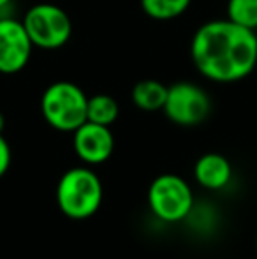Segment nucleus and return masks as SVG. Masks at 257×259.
Masks as SVG:
<instances>
[{
	"label": "nucleus",
	"instance_id": "nucleus-1",
	"mask_svg": "<svg viewBox=\"0 0 257 259\" xmlns=\"http://www.w3.org/2000/svg\"><path fill=\"white\" fill-rule=\"evenodd\" d=\"M190 58L210 81H240L250 76L257 65V34L227 18L208 21L195 30Z\"/></svg>",
	"mask_w": 257,
	"mask_h": 259
},
{
	"label": "nucleus",
	"instance_id": "nucleus-2",
	"mask_svg": "<svg viewBox=\"0 0 257 259\" xmlns=\"http://www.w3.org/2000/svg\"><path fill=\"white\" fill-rule=\"evenodd\" d=\"M104 196L102 182L95 171L86 166L71 167L57 185V203L65 217L83 221L100 208Z\"/></svg>",
	"mask_w": 257,
	"mask_h": 259
},
{
	"label": "nucleus",
	"instance_id": "nucleus-3",
	"mask_svg": "<svg viewBox=\"0 0 257 259\" xmlns=\"http://www.w3.org/2000/svg\"><path fill=\"white\" fill-rule=\"evenodd\" d=\"M88 97L72 81H55L41 97V113L49 127L60 133H74L86 122Z\"/></svg>",
	"mask_w": 257,
	"mask_h": 259
},
{
	"label": "nucleus",
	"instance_id": "nucleus-4",
	"mask_svg": "<svg viewBox=\"0 0 257 259\" xmlns=\"http://www.w3.org/2000/svg\"><path fill=\"white\" fill-rule=\"evenodd\" d=\"M148 206L159 221L176 224L192 213L194 192L189 182L180 175H159L148 187Z\"/></svg>",
	"mask_w": 257,
	"mask_h": 259
},
{
	"label": "nucleus",
	"instance_id": "nucleus-5",
	"mask_svg": "<svg viewBox=\"0 0 257 259\" xmlns=\"http://www.w3.org/2000/svg\"><path fill=\"white\" fill-rule=\"evenodd\" d=\"M23 25L34 48L59 50L69 42L72 35V20L60 6L41 2L25 13Z\"/></svg>",
	"mask_w": 257,
	"mask_h": 259
},
{
	"label": "nucleus",
	"instance_id": "nucleus-6",
	"mask_svg": "<svg viewBox=\"0 0 257 259\" xmlns=\"http://www.w3.org/2000/svg\"><path fill=\"white\" fill-rule=\"evenodd\" d=\"M162 111L176 125L192 127L208 118L212 111V101L199 85L190 81H178L168 87Z\"/></svg>",
	"mask_w": 257,
	"mask_h": 259
},
{
	"label": "nucleus",
	"instance_id": "nucleus-7",
	"mask_svg": "<svg viewBox=\"0 0 257 259\" xmlns=\"http://www.w3.org/2000/svg\"><path fill=\"white\" fill-rule=\"evenodd\" d=\"M34 45L21 20L13 16L0 18V72L16 74L30 62Z\"/></svg>",
	"mask_w": 257,
	"mask_h": 259
},
{
	"label": "nucleus",
	"instance_id": "nucleus-8",
	"mask_svg": "<svg viewBox=\"0 0 257 259\" xmlns=\"http://www.w3.org/2000/svg\"><path fill=\"white\" fill-rule=\"evenodd\" d=\"M72 147L85 164H102L113 155L115 136L110 127L86 120L72 133Z\"/></svg>",
	"mask_w": 257,
	"mask_h": 259
},
{
	"label": "nucleus",
	"instance_id": "nucleus-9",
	"mask_svg": "<svg viewBox=\"0 0 257 259\" xmlns=\"http://www.w3.org/2000/svg\"><path fill=\"white\" fill-rule=\"evenodd\" d=\"M194 178L201 187L208 191H220L229 185L233 178V166L222 154L208 152L195 160Z\"/></svg>",
	"mask_w": 257,
	"mask_h": 259
},
{
	"label": "nucleus",
	"instance_id": "nucleus-10",
	"mask_svg": "<svg viewBox=\"0 0 257 259\" xmlns=\"http://www.w3.org/2000/svg\"><path fill=\"white\" fill-rule=\"evenodd\" d=\"M168 87L157 79H143L137 81L132 89V103L141 111H159L164 108Z\"/></svg>",
	"mask_w": 257,
	"mask_h": 259
},
{
	"label": "nucleus",
	"instance_id": "nucleus-11",
	"mask_svg": "<svg viewBox=\"0 0 257 259\" xmlns=\"http://www.w3.org/2000/svg\"><path fill=\"white\" fill-rule=\"evenodd\" d=\"M118 115H120V106L115 101V97L108 94H97V96L88 97V106H86L88 122L111 127L117 122Z\"/></svg>",
	"mask_w": 257,
	"mask_h": 259
},
{
	"label": "nucleus",
	"instance_id": "nucleus-12",
	"mask_svg": "<svg viewBox=\"0 0 257 259\" xmlns=\"http://www.w3.org/2000/svg\"><path fill=\"white\" fill-rule=\"evenodd\" d=\"M139 2L141 9L148 18L157 21H169L187 13L192 0H139Z\"/></svg>",
	"mask_w": 257,
	"mask_h": 259
},
{
	"label": "nucleus",
	"instance_id": "nucleus-13",
	"mask_svg": "<svg viewBox=\"0 0 257 259\" xmlns=\"http://www.w3.org/2000/svg\"><path fill=\"white\" fill-rule=\"evenodd\" d=\"M227 20L257 30V0H227Z\"/></svg>",
	"mask_w": 257,
	"mask_h": 259
},
{
	"label": "nucleus",
	"instance_id": "nucleus-14",
	"mask_svg": "<svg viewBox=\"0 0 257 259\" xmlns=\"http://www.w3.org/2000/svg\"><path fill=\"white\" fill-rule=\"evenodd\" d=\"M11 166V147L6 138L0 134V178L7 173Z\"/></svg>",
	"mask_w": 257,
	"mask_h": 259
},
{
	"label": "nucleus",
	"instance_id": "nucleus-15",
	"mask_svg": "<svg viewBox=\"0 0 257 259\" xmlns=\"http://www.w3.org/2000/svg\"><path fill=\"white\" fill-rule=\"evenodd\" d=\"M11 2H13V0H0V11L7 9V7L11 6Z\"/></svg>",
	"mask_w": 257,
	"mask_h": 259
},
{
	"label": "nucleus",
	"instance_id": "nucleus-16",
	"mask_svg": "<svg viewBox=\"0 0 257 259\" xmlns=\"http://www.w3.org/2000/svg\"><path fill=\"white\" fill-rule=\"evenodd\" d=\"M4 127H6V118H4L2 111H0V134L4 133Z\"/></svg>",
	"mask_w": 257,
	"mask_h": 259
},
{
	"label": "nucleus",
	"instance_id": "nucleus-17",
	"mask_svg": "<svg viewBox=\"0 0 257 259\" xmlns=\"http://www.w3.org/2000/svg\"><path fill=\"white\" fill-rule=\"evenodd\" d=\"M255 252H257V238H255Z\"/></svg>",
	"mask_w": 257,
	"mask_h": 259
}]
</instances>
